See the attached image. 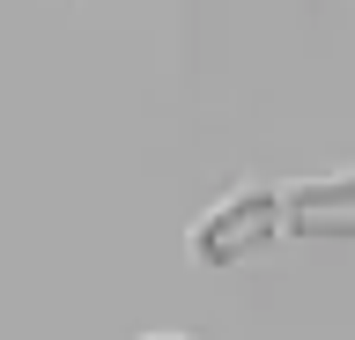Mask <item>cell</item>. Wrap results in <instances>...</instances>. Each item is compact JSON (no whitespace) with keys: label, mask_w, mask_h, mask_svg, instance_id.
<instances>
[{"label":"cell","mask_w":355,"mask_h":340,"mask_svg":"<svg viewBox=\"0 0 355 340\" xmlns=\"http://www.w3.org/2000/svg\"><path fill=\"white\" fill-rule=\"evenodd\" d=\"M282 193L274 185H230L207 215L193 222V259L200 267H244L282 244Z\"/></svg>","instance_id":"1"},{"label":"cell","mask_w":355,"mask_h":340,"mask_svg":"<svg viewBox=\"0 0 355 340\" xmlns=\"http://www.w3.org/2000/svg\"><path fill=\"white\" fill-rule=\"evenodd\" d=\"M282 222L288 237H326V244H355V170L288 185L282 193Z\"/></svg>","instance_id":"2"},{"label":"cell","mask_w":355,"mask_h":340,"mask_svg":"<svg viewBox=\"0 0 355 340\" xmlns=\"http://www.w3.org/2000/svg\"><path fill=\"white\" fill-rule=\"evenodd\" d=\"M141 340H200V333H141Z\"/></svg>","instance_id":"3"}]
</instances>
